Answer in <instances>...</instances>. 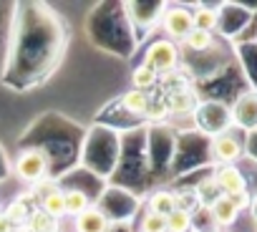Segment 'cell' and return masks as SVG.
Wrapping results in <instances>:
<instances>
[{"label":"cell","mask_w":257,"mask_h":232,"mask_svg":"<svg viewBox=\"0 0 257 232\" xmlns=\"http://www.w3.org/2000/svg\"><path fill=\"white\" fill-rule=\"evenodd\" d=\"M0 232H13V227H11V222L6 219L3 212H0Z\"/></svg>","instance_id":"obj_24"},{"label":"cell","mask_w":257,"mask_h":232,"mask_svg":"<svg viewBox=\"0 0 257 232\" xmlns=\"http://www.w3.org/2000/svg\"><path fill=\"white\" fill-rule=\"evenodd\" d=\"M48 167H51V154H48V149L46 147H31V149H26V152H21L18 154V159H16V174H18V179H23V182H43L46 179V174H48Z\"/></svg>","instance_id":"obj_1"},{"label":"cell","mask_w":257,"mask_h":232,"mask_svg":"<svg viewBox=\"0 0 257 232\" xmlns=\"http://www.w3.org/2000/svg\"><path fill=\"white\" fill-rule=\"evenodd\" d=\"M142 232H167V217L147 209L142 217Z\"/></svg>","instance_id":"obj_21"},{"label":"cell","mask_w":257,"mask_h":232,"mask_svg":"<svg viewBox=\"0 0 257 232\" xmlns=\"http://www.w3.org/2000/svg\"><path fill=\"white\" fill-rule=\"evenodd\" d=\"M63 202H66V214H73L78 217L81 212H86L91 207V199L83 189H68L63 192Z\"/></svg>","instance_id":"obj_14"},{"label":"cell","mask_w":257,"mask_h":232,"mask_svg":"<svg viewBox=\"0 0 257 232\" xmlns=\"http://www.w3.org/2000/svg\"><path fill=\"white\" fill-rule=\"evenodd\" d=\"M229 116H232V122L239 124L242 129H254L257 127V91H249V93L239 96L234 108H229Z\"/></svg>","instance_id":"obj_6"},{"label":"cell","mask_w":257,"mask_h":232,"mask_svg":"<svg viewBox=\"0 0 257 232\" xmlns=\"http://www.w3.org/2000/svg\"><path fill=\"white\" fill-rule=\"evenodd\" d=\"M197 119H199V124L207 129V132H212L214 137L217 134H224L227 132V127L232 124V116H229V108L222 103V101H204V103H199L197 106Z\"/></svg>","instance_id":"obj_3"},{"label":"cell","mask_w":257,"mask_h":232,"mask_svg":"<svg viewBox=\"0 0 257 232\" xmlns=\"http://www.w3.org/2000/svg\"><path fill=\"white\" fill-rule=\"evenodd\" d=\"M28 227L33 229V232H53L56 229V219H51L46 212H41V209H33L31 212V217H28Z\"/></svg>","instance_id":"obj_20"},{"label":"cell","mask_w":257,"mask_h":232,"mask_svg":"<svg viewBox=\"0 0 257 232\" xmlns=\"http://www.w3.org/2000/svg\"><path fill=\"white\" fill-rule=\"evenodd\" d=\"M204 232H212V229H204Z\"/></svg>","instance_id":"obj_27"},{"label":"cell","mask_w":257,"mask_h":232,"mask_svg":"<svg viewBox=\"0 0 257 232\" xmlns=\"http://www.w3.org/2000/svg\"><path fill=\"white\" fill-rule=\"evenodd\" d=\"M194 192H197V197H199V204H202V202L212 204V202H214V199L222 194V192L217 189V184H214V179H212V177H209V179H204V182H202V184H199Z\"/></svg>","instance_id":"obj_22"},{"label":"cell","mask_w":257,"mask_h":232,"mask_svg":"<svg viewBox=\"0 0 257 232\" xmlns=\"http://www.w3.org/2000/svg\"><path fill=\"white\" fill-rule=\"evenodd\" d=\"M179 63V48L177 43L172 41H154L149 48H147V58H144V66H149L157 76L159 73H174Z\"/></svg>","instance_id":"obj_2"},{"label":"cell","mask_w":257,"mask_h":232,"mask_svg":"<svg viewBox=\"0 0 257 232\" xmlns=\"http://www.w3.org/2000/svg\"><path fill=\"white\" fill-rule=\"evenodd\" d=\"M174 209H177V197H174V192H169V189H157V192L149 197V212H157V214H162V217H169Z\"/></svg>","instance_id":"obj_11"},{"label":"cell","mask_w":257,"mask_h":232,"mask_svg":"<svg viewBox=\"0 0 257 232\" xmlns=\"http://www.w3.org/2000/svg\"><path fill=\"white\" fill-rule=\"evenodd\" d=\"M31 207H28V202L26 199H16V202H11L8 204V209L3 212L6 214V219L11 222V227L13 229H18V227H26L28 224V217H31Z\"/></svg>","instance_id":"obj_13"},{"label":"cell","mask_w":257,"mask_h":232,"mask_svg":"<svg viewBox=\"0 0 257 232\" xmlns=\"http://www.w3.org/2000/svg\"><path fill=\"white\" fill-rule=\"evenodd\" d=\"M192 23H194V31H204V33H212L219 23V13L214 8H197L192 13Z\"/></svg>","instance_id":"obj_16"},{"label":"cell","mask_w":257,"mask_h":232,"mask_svg":"<svg viewBox=\"0 0 257 232\" xmlns=\"http://www.w3.org/2000/svg\"><path fill=\"white\" fill-rule=\"evenodd\" d=\"M192 212L187 209H174L169 217H167V232H192Z\"/></svg>","instance_id":"obj_17"},{"label":"cell","mask_w":257,"mask_h":232,"mask_svg":"<svg viewBox=\"0 0 257 232\" xmlns=\"http://www.w3.org/2000/svg\"><path fill=\"white\" fill-rule=\"evenodd\" d=\"M41 212H46L51 219H61L66 214V202H63V192L61 189H53L48 194L41 197Z\"/></svg>","instance_id":"obj_12"},{"label":"cell","mask_w":257,"mask_h":232,"mask_svg":"<svg viewBox=\"0 0 257 232\" xmlns=\"http://www.w3.org/2000/svg\"><path fill=\"white\" fill-rule=\"evenodd\" d=\"M157 78H159V76H157L149 66H144V63H142V66H137V68H134V73H132V86H134L137 91H147L149 86H154V83H157Z\"/></svg>","instance_id":"obj_18"},{"label":"cell","mask_w":257,"mask_h":232,"mask_svg":"<svg viewBox=\"0 0 257 232\" xmlns=\"http://www.w3.org/2000/svg\"><path fill=\"white\" fill-rule=\"evenodd\" d=\"M184 43H187V48L189 51H207V48H212V43H214V38H212V33H204V31H192L187 38H184Z\"/></svg>","instance_id":"obj_19"},{"label":"cell","mask_w":257,"mask_h":232,"mask_svg":"<svg viewBox=\"0 0 257 232\" xmlns=\"http://www.w3.org/2000/svg\"><path fill=\"white\" fill-rule=\"evenodd\" d=\"M13 232H33V229H31V227L26 224V227H18V229H13Z\"/></svg>","instance_id":"obj_26"},{"label":"cell","mask_w":257,"mask_h":232,"mask_svg":"<svg viewBox=\"0 0 257 232\" xmlns=\"http://www.w3.org/2000/svg\"><path fill=\"white\" fill-rule=\"evenodd\" d=\"M224 197H227V199L232 202V207H234L237 212L247 209V207H249V202H252V199H249V192H247V189H242V192H234V194H224Z\"/></svg>","instance_id":"obj_23"},{"label":"cell","mask_w":257,"mask_h":232,"mask_svg":"<svg viewBox=\"0 0 257 232\" xmlns=\"http://www.w3.org/2000/svg\"><path fill=\"white\" fill-rule=\"evenodd\" d=\"M121 106H123L128 113L147 116L149 108H152V98H149L147 91H137V88H132V91H126V93L121 96Z\"/></svg>","instance_id":"obj_10"},{"label":"cell","mask_w":257,"mask_h":232,"mask_svg":"<svg viewBox=\"0 0 257 232\" xmlns=\"http://www.w3.org/2000/svg\"><path fill=\"white\" fill-rule=\"evenodd\" d=\"M197 106H199V101H197V96H194L189 88H177L174 96H172V101H169V108L177 111V113L197 111Z\"/></svg>","instance_id":"obj_15"},{"label":"cell","mask_w":257,"mask_h":232,"mask_svg":"<svg viewBox=\"0 0 257 232\" xmlns=\"http://www.w3.org/2000/svg\"><path fill=\"white\" fill-rule=\"evenodd\" d=\"M209 217H212V222H214L217 227H229V224L237 222L239 212L232 207V202H229L224 194H219V197L209 204Z\"/></svg>","instance_id":"obj_9"},{"label":"cell","mask_w":257,"mask_h":232,"mask_svg":"<svg viewBox=\"0 0 257 232\" xmlns=\"http://www.w3.org/2000/svg\"><path fill=\"white\" fill-rule=\"evenodd\" d=\"M249 212H252V219L257 222V197H254V199L249 202Z\"/></svg>","instance_id":"obj_25"},{"label":"cell","mask_w":257,"mask_h":232,"mask_svg":"<svg viewBox=\"0 0 257 232\" xmlns=\"http://www.w3.org/2000/svg\"><path fill=\"white\" fill-rule=\"evenodd\" d=\"M76 232H108V217L98 207H88L76 217Z\"/></svg>","instance_id":"obj_8"},{"label":"cell","mask_w":257,"mask_h":232,"mask_svg":"<svg viewBox=\"0 0 257 232\" xmlns=\"http://www.w3.org/2000/svg\"><path fill=\"white\" fill-rule=\"evenodd\" d=\"M162 28H164V33L169 36L167 41H172V43H184V38L194 31V23H192V11H187V8H169L167 13H164V18H162Z\"/></svg>","instance_id":"obj_4"},{"label":"cell","mask_w":257,"mask_h":232,"mask_svg":"<svg viewBox=\"0 0 257 232\" xmlns=\"http://www.w3.org/2000/svg\"><path fill=\"white\" fill-rule=\"evenodd\" d=\"M212 179H214V184H217V189H219L222 194H234V192L247 189L244 174H242L234 164H229V167H219V169L214 172Z\"/></svg>","instance_id":"obj_7"},{"label":"cell","mask_w":257,"mask_h":232,"mask_svg":"<svg viewBox=\"0 0 257 232\" xmlns=\"http://www.w3.org/2000/svg\"><path fill=\"white\" fill-rule=\"evenodd\" d=\"M209 154H212V159H214L219 167H229V164H234V162L242 157V144H239V139H237L234 134L224 132V134H217V137L212 139Z\"/></svg>","instance_id":"obj_5"}]
</instances>
